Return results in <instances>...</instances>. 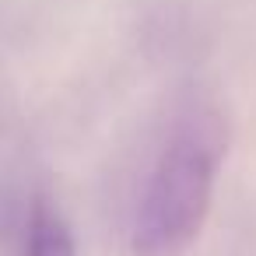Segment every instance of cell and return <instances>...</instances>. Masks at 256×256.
<instances>
[{"label":"cell","mask_w":256,"mask_h":256,"mask_svg":"<svg viewBox=\"0 0 256 256\" xmlns=\"http://www.w3.org/2000/svg\"><path fill=\"white\" fill-rule=\"evenodd\" d=\"M25 256H78L74 232L50 200H36V207H32Z\"/></svg>","instance_id":"obj_2"},{"label":"cell","mask_w":256,"mask_h":256,"mask_svg":"<svg viewBox=\"0 0 256 256\" xmlns=\"http://www.w3.org/2000/svg\"><path fill=\"white\" fill-rule=\"evenodd\" d=\"M221 165L214 120H190L165 144L134 218V256H182L204 232Z\"/></svg>","instance_id":"obj_1"}]
</instances>
